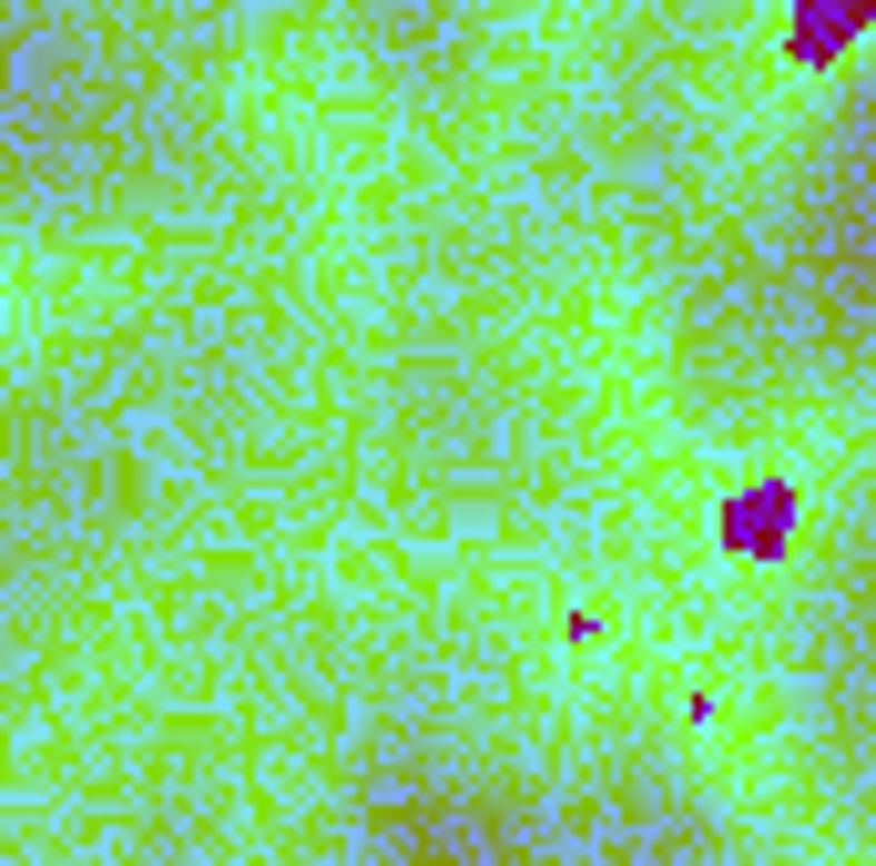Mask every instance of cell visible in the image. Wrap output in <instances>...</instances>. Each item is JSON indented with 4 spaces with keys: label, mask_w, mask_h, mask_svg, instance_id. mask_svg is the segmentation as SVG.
I'll return each mask as SVG.
<instances>
[{
    "label": "cell",
    "mask_w": 876,
    "mask_h": 866,
    "mask_svg": "<svg viewBox=\"0 0 876 866\" xmlns=\"http://www.w3.org/2000/svg\"><path fill=\"white\" fill-rule=\"evenodd\" d=\"M561 642H581V652H591V642H601V612H591V602H571V612H561Z\"/></svg>",
    "instance_id": "6da1fadb"
}]
</instances>
